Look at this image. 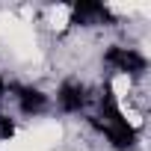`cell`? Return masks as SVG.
I'll return each mask as SVG.
<instances>
[{
    "instance_id": "obj_1",
    "label": "cell",
    "mask_w": 151,
    "mask_h": 151,
    "mask_svg": "<svg viewBox=\"0 0 151 151\" xmlns=\"http://www.w3.org/2000/svg\"><path fill=\"white\" fill-rule=\"evenodd\" d=\"M92 127H98L107 142L116 148V151H127L136 145V127L124 119V113L119 110V101L113 95V83L107 80L104 89H101V98H98V116L89 119Z\"/></svg>"
},
{
    "instance_id": "obj_7",
    "label": "cell",
    "mask_w": 151,
    "mask_h": 151,
    "mask_svg": "<svg viewBox=\"0 0 151 151\" xmlns=\"http://www.w3.org/2000/svg\"><path fill=\"white\" fill-rule=\"evenodd\" d=\"M6 86H9V83H6V77H3V74H0V98L6 95Z\"/></svg>"
},
{
    "instance_id": "obj_4",
    "label": "cell",
    "mask_w": 151,
    "mask_h": 151,
    "mask_svg": "<svg viewBox=\"0 0 151 151\" xmlns=\"http://www.w3.org/2000/svg\"><path fill=\"white\" fill-rule=\"evenodd\" d=\"M89 101H92L89 86H86V83H80V80H74V77L62 80V83H59V89H56V104H59V110H62V113H68V116L83 113V110L89 107Z\"/></svg>"
},
{
    "instance_id": "obj_5",
    "label": "cell",
    "mask_w": 151,
    "mask_h": 151,
    "mask_svg": "<svg viewBox=\"0 0 151 151\" xmlns=\"http://www.w3.org/2000/svg\"><path fill=\"white\" fill-rule=\"evenodd\" d=\"M6 92H12V98H15V104H18V110H21L24 116H42V113H47V107H50V98H47L39 86L9 83Z\"/></svg>"
},
{
    "instance_id": "obj_6",
    "label": "cell",
    "mask_w": 151,
    "mask_h": 151,
    "mask_svg": "<svg viewBox=\"0 0 151 151\" xmlns=\"http://www.w3.org/2000/svg\"><path fill=\"white\" fill-rule=\"evenodd\" d=\"M12 136H15V122L6 113H0V139H12Z\"/></svg>"
},
{
    "instance_id": "obj_2",
    "label": "cell",
    "mask_w": 151,
    "mask_h": 151,
    "mask_svg": "<svg viewBox=\"0 0 151 151\" xmlns=\"http://www.w3.org/2000/svg\"><path fill=\"white\" fill-rule=\"evenodd\" d=\"M104 65H110L119 74H130V77H139V74L148 71V56L139 53L136 47H124V45H110L104 50Z\"/></svg>"
},
{
    "instance_id": "obj_3",
    "label": "cell",
    "mask_w": 151,
    "mask_h": 151,
    "mask_svg": "<svg viewBox=\"0 0 151 151\" xmlns=\"http://www.w3.org/2000/svg\"><path fill=\"white\" fill-rule=\"evenodd\" d=\"M71 24L74 27H113L116 15L110 6L98 3V0H77L71 6Z\"/></svg>"
}]
</instances>
